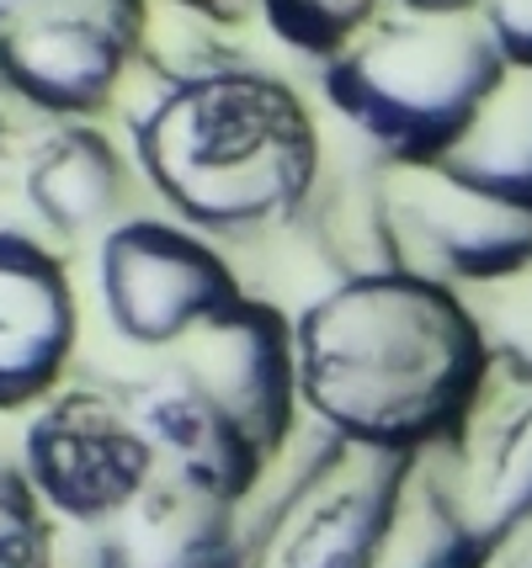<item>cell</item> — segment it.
Segmentation results:
<instances>
[{
  "instance_id": "obj_1",
  "label": "cell",
  "mask_w": 532,
  "mask_h": 568,
  "mask_svg": "<svg viewBox=\"0 0 532 568\" xmlns=\"http://www.w3.org/2000/svg\"><path fill=\"white\" fill-rule=\"evenodd\" d=\"M192 11L150 6V85L128 112L133 160L187 229L261 234L320 192V133L299 91Z\"/></svg>"
},
{
  "instance_id": "obj_2",
  "label": "cell",
  "mask_w": 532,
  "mask_h": 568,
  "mask_svg": "<svg viewBox=\"0 0 532 568\" xmlns=\"http://www.w3.org/2000/svg\"><path fill=\"white\" fill-rule=\"evenodd\" d=\"M299 394L325 436L431 457L474 420L490 346L469 297L415 272L341 276L293 320Z\"/></svg>"
},
{
  "instance_id": "obj_3",
  "label": "cell",
  "mask_w": 532,
  "mask_h": 568,
  "mask_svg": "<svg viewBox=\"0 0 532 568\" xmlns=\"http://www.w3.org/2000/svg\"><path fill=\"white\" fill-rule=\"evenodd\" d=\"M480 11H389L325 59V101L379 149L383 165L421 171L469 133L506 80Z\"/></svg>"
},
{
  "instance_id": "obj_4",
  "label": "cell",
  "mask_w": 532,
  "mask_h": 568,
  "mask_svg": "<svg viewBox=\"0 0 532 568\" xmlns=\"http://www.w3.org/2000/svg\"><path fill=\"white\" fill-rule=\"evenodd\" d=\"M415 463L421 457L362 452L325 436L251 537L255 558H267V568H379Z\"/></svg>"
},
{
  "instance_id": "obj_5",
  "label": "cell",
  "mask_w": 532,
  "mask_h": 568,
  "mask_svg": "<svg viewBox=\"0 0 532 568\" xmlns=\"http://www.w3.org/2000/svg\"><path fill=\"white\" fill-rule=\"evenodd\" d=\"M112 329L144 351H177L245 303L229 261L177 219H128L102 234L97 255Z\"/></svg>"
},
{
  "instance_id": "obj_6",
  "label": "cell",
  "mask_w": 532,
  "mask_h": 568,
  "mask_svg": "<svg viewBox=\"0 0 532 568\" xmlns=\"http://www.w3.org/2000/svg\"><path fill=\"white\" fill-rule=\"evenodd\" d=\"M379 186L400 272L442 282L453 293H480L532 266V213L522 207L480 197L436 165H383Z\"/></svg>"
},
{
  "instance_id": "obj_7",
  "label": "cell",
  "mask_w": 532,
  "mask_h": 568,
  "mask_svg": "<svg viewBox=\"0 0 532 568\" xmlns=\"http://www.w3.org/2000/svg\"><path fill=\"white\" fill-rule=\"evenodd\" d=\"M27 484L70 520L107 526L154 484L160 457L123 394H64L27 425Z\"/></svg>"
},
{
  "instance_id": "obj_8",
  "label": "cell",
  "mask_w": 532,
  "mask_h": 568,
  "mask_svg": "<svg viewBox=\"0 0 532 568\" xmlns=\"http://www.w3.org/2000/svg\"><path fill=\"white\" fill-rule=\"evenodd\" d=\"M192 388L219 404L229 420L240 425V436L272 463L293 436L299 415V346H293V324L282 320L272 303L245 297L234 314L219 324L198 329L187 346L171 351Z\"/></svg>"
},
{
  "instance_id": "obj_9",
  "label": "cell",
  "mask_w": 532,
  "mask_h": 568,
  "mask_svg": "<svg viewBox=\"0 0 532 568\" xmlns=\"http://www.w3.org/2000/svg\"><path fill=\"white\" fill-rule=\"evenodd\" d=\"M76 287L32 234L0 229V409L38 404L76 351Z\"/></svg>"
},
{
  "instance_id": "obj_10",
  "label": "cell",
  "mask_w": 532,
  "mask_h": 568,
  "mask_svg": "<svg viewBox=\"0 0 532 568\" xmlns=\"http://www.w3.org/2000/svg\"><path fill=\"white\" fill-rule=\"evenodd\" d=\"M123 404L133 409L139 430L150 436L160 473H171V478L224 499V505H245L255 495V484H261V473L272 468L240 436V425L192 388V377L177 362H165L160 372L128 383Z\"/></svg>"
},
{
  "instance_id": "obj_11",
  "label": "cell",
  "mask_w": 532,
  "mask_h": 568,
  "mask_svg": "<svg viewBox=\"0 0 532 568\" xmlns=\"http://www.w3.org/2000/svg\"><path fill=\"white\" fill-rule=\"evenodd\" d=\"M255 542L240 520V505L203 495L171 473L107 520L97 542V568H251Z\"/></svg>"
},
{
  "instance_id": "obj_12",
  "label": "cell",
  "mask_w": 532,
  "mask_h": 568,
  "mask_svg": "<svg viewBox=\"0 0 532 568\" xmlns=\"http://www.w3.org/2000/svg\"><path fill=\"white\" fill-rule=\"evenodd\" d=\"M22 192L53 234H91L123 207L128 165L107 133L91 123H64L32 144Z\"/></svg>"
},
{
  "instance_id": "obj_13",
  "label": "cell",
  "mask_w": 532,
  "mask_h": 568,
  "mask_svg": "<svg viewBox=\"0 0 532 568\" xmlns=\"http://www.w3.org/2000/svg\"><path fill=\"white\" fill-rule=\"evenodd\" d=\"M436 171L480 197L532 213V70H506L495 97L480 106V118L442 154Z\"/></svg>"
},
{
  "instance_id": "obj_14",
  "label": "cell",
  "mask_w": 532,
  "mask_h": 568,
  "mask_svg": "<svg viewBox=\"0 0 532 568\" xmlns=\"http://www.w3.org/2000/svg\"><path fill=\"white\" fill-rule=\"evenodd\" d=\"M484 558H490V537L469 516L463 478L421 457L379 568H484Z\"/></svg>"
},
{
  "instance_id": "obj_15",
  "label": "cell",
  "mask_w": 532,
  "mask_h": 568,
  "mask_svg": "<svg viewBox=\"0 0 532 568\" xmlns=\"http://www.w3.org/2000/svg\"><path fill=\"white\" fill-rule=\"evenodd\" d=\"M463 499L490 547L532 520V394L490 415L474 457L463 463Z\"/></svg>"
},
{
  "instance_id": "obj_16",
  "label": "cell",
  "mask_w": 532,
  "mask_h": 568,
  "mask_svg": "<svg viewBox=\"0 0 532 568\" xmlns=\"http://www.w3.org/2000/svg\"><path fill=\"white\" fill-rule=\"evenodd\" d=\"M255 11L288 49L309 59H335L368 22H379V0H255Z\"/></svg>"
},
{
  "instance_id": "obj_17",
  "label": "cell",
  "mask_w": 532,
  "mask_h": 568,
  "mask_svg": "<svg viewBox=\"0 0 532 568\" xmlns=\"http://www.w3.org/2000/svg\"><path fill=\"white\" fill-rule=\"evenodd\" d=\"M463 297H469V308L480 320L490 362L506 372L516 388L532 394V266L516 272L511 282H495V287H480V293Z\"/></svg>"
},
{
  "instance_id": "obj_18",
  "label": "cell",
  "mask_w": 532,
  "mask_h": 568,
  "mask_svg": "<svg viewBox=\"0 0 532 568\" xmlns=\"http://www.w3.org/2000/svg\"><path fill=\"white\" fill-rule=\"evenodd\" d=\"M0 568H49V526L17 468H0Z\"/></svg>"
},
{
  "instance_id": "obj_19",
  "label": "cell",
  "mask_w": 532,
  "mask_h": 568,
  "mask_svg": "<svg viewBox=\"0 0 532 568\" xmlns=\"http://www.w3.org/2000/svg\"><path fill=\"white\" fill-rule=\"evenodd\" d=\"M474 11L511 70H532V0H474Z\"/></svg>"
},
{
  "instance_id": "obj_20",
  "label": "cell",
  "mask_w": 532,
  "mask_h": 568,
  "mask_svg": "<svg viewBox=\"0 0 532 568\" xmlns=\"http://www.w3.org/2000/svg\"><path fill=\"white\" fill-rule=\"evenodd\" d=\"M150 6H171V11H192L213 27H240L255 11V0H150Z\"/></svg>"
},
{
  "instance_id": "obj_21",
  "label": "cell",
  "mask_w": 532,
  "mask_h": 568,
  "mask_svg": "<svg viewBox=\"0 0 532 568\" xmlns=\"http://www.w3.org/2000/svg\"><path fill=\"white\" fill-rule=\"evenodd\" d=\"M484 568H532V520L528 526H516L511 537H501V542L490 547Z\"/></svg>"
},
{
  "instance_id": "obj_22",
  "label": "cell",
  "mask_w": 532,
  "mask_h": 568,
  "mask_svg": "<svg viewBox=\"0 0 532 568\" xmlns=\"http://www.w3.org/2000/svg\"><path fill=\"white\" fill-rule=\"evenodd\" d=\"M410 11H474V0H400Z\"/></svg>"
},
{
  "instance_id": "obj_23",
  "label": "cell",
  "mask_w": 532,
  "mask_h": 568,
  "mask_svg": "<svg viewBox=\"0 0 532 568\" xmlns=\"http://www.w3.org/2000/svg\"><path fill=\"white\" fill-rule=\"evenodd\" d=\"M11 165V118H0V171Z\"/></svg>"
},
{
  "instance_id": "obj_24",
  "label": "cell",
  "mask_w": 532,
  "mask_h": 568,
  "mask_svg": "<svg viewBox=\"0 0 532 568\" xmlns=\"http://www.w3.org/2000/svg\"><path fill=\"white\" fill-rule=\"evenodd\" d=\"M6 101H11V91H6V85H0V118H6Z\"/></svg>"
}]
</instances>
